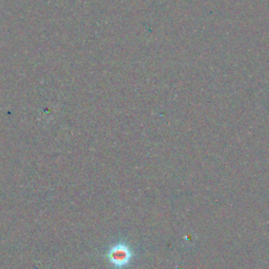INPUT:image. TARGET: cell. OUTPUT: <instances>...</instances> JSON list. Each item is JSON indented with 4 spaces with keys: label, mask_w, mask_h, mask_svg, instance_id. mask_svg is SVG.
Wrapping results in <instances>:
<instances>
[{
    "label": "cell",
    "mask_w": 269,
    "mask_h": 269,
    "mask_svg": "<svg viewBox=\"0 0 269 269\" xmlns=\"http://www.w3.org/2000/svg\"><path fill=\"white\" fill-rule=\"evenodd\" d=\"M106 256L109 263L116 269H123L129 264L132 257V251L125 243L120 242L111 246Z\"/></svg>",
    "instance_id": "cell-1"
}]
</instances>
